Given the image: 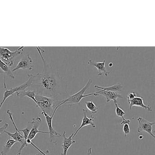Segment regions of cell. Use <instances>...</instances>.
<instances>
[{"instance_id": "cell-1", "label": "cell", "mask_w": 155, "mask_h": 155, "mask_svg": "<svg viewBox=\"0 0 155 155\" xmlns=\"http://www.w3.org/2000/svg\"><path fill=\"white\" fill-rule=\"evenodd\" d=\"M43 61L42 73L36 75L29 74L31 79L29 88L36 94L51 98L57 101L62 102L69 97L67 91V84L60 76L59 73L48 64L42 55L40 47H36Z\"/></svg>"}, {"instance_id": "cell-2", "label": "cell", "mask_w": 155, "mask_h": 155, "mask_svg": "<svg viewBox=\"0 0 155 155\" xmlns=\"http://www.w3.org/2000/svg\"><path fill=\"white\" fill-rule=\"evenodd\" d=\"M37 106L40 108L41 111L45 112L48 115H52L55 108L61 103L51 98L41 96L36 94L35 97Z\"/></svg>"}, {"instance_id": "cell-3", "label": "cell", "mask_w": 155, "mask_h": 155, "mask_svg": "<svg viewBox=\"0 0 155 155\" xmlns=\"http://www.w3.org/2000/svg\"><path fill=\"white\" fill-rule=\"evenodd\" d=\"M91 83H92V80L91 79H89L86 85L82 87L81 90L71 96H69L68 97L63 101L58 106V107H60L64 105V104L69 105L71 106L75 105H80L82 99L85 97H87L94 96V92L84 95L85 91L91 85Z\"/></svg>"}, {"instance_id": "cell-4", "label": "cell", "mask_w": 155, "mask_h": 155, "mask_svg": "<svg viewBox=\"0 0 155 155\" xmlns=\"http://www.w3.org/2000/svg\"><path fill=\"white\" fill-rule=\"evenodd\" d=\"M24 47H21L15 51H11L7 48H0V59L9 68L12 67L14 62V58L22 54Z\"/></svg>"}, {"instance_id": "cell-5", "label": "cell", "mask_w": 155, "mask_h": 155, "mask_svg": "<svg viewBox=\"0 0 155 155\" xmlns=\"http://www.w3.org/2000/svg\"><path fill=\"white\" fill-rule=\"evenodd\" d=\"M59 107L57 106L55 109H54V111L52 113V115L51 116L47 114V113H45V112L41 111V115H43L45 117V119H46V122H47V125H48V127L49 133L50 134V141L51 143H53L55 145H57V141L56 140V138L58 137H61V135L60 133L59 132H57L56 130L53 128V126H52V120H53V117L56 113V111L57 109Z\"/></svg>"}, {"instance_id": "cell-6", "label": "cell", "mask_w": 155, "mask_h": 155, "mask_svg": "<svg viewBox=\"0 0 155 155\" xmlns=\"http://www.w3.org/2000/svg\"><path fill=\"white\" fill-rule=\"evenodd\" d=\"M29 123L32 124V127L31 129L29 134L28 136V139L27 140V144H30L31 140L35 137L36 135L38 133H43V134H49V132L46 131H40L39 130V127L42 123V119L40 117H37L32 118V121H29Z\"/></svg>"}, {"instance_id": "cell-7", "label": "cell", "mask_w": 155, "mask_h": 155, "mask_svg": "<svg viewBox=\"0 0 155 155\" xmlns=\"http://www.w3.org/2000/svg\"><path fill=\"white\" fill-rule=\"evenodd\" d=\"M31 84V79L30 77L28 76V80L22 85H20L16 87L11 88L9 89H6V91H4L3 100L1 102H0V109L1 108L2 105L5 103V101L10 96H12L14 93H16L18 91L26 90L27 88H28L30 87Z\"/></svg>"}, {"instance_id": "cell-8", "label": "cell", "mask_w": 155, "mask_h": 155, "mask_svg": "<svg viewBox=\"0 0 155 155\" xmlns=\"http://www.w3.org/2000/svg\"><path fill=\"white\" fill-rule=\"evenodd\" d=\"M137 120L138 122L137 132L140 133L141 131H145L146 133L150 135L154 138H155V135L152 132L153 126L155 125V122L149 121L143 117H139Z\"/></svg>"}, {"instance_id": "cell-9", "label": "cell", "mask_w": 155, "mask_h": 155, "mask_svg": "<svg viewBox=\"0 0 155 155\" xmlns=\"http://www.w3.org/2000/svg\"><path fill=\"white\" fill-rule=\"evenodd\" d=\"M7 113L8 116L9 117L10 120L11 121L12 123L14 126L15 132L14 133H12L11 132L7 131V130H5L4 131V133L8 134L10 137L12 138V139L14 140L17 142H20L22 144L24 140V136L21 133L20 131L19 130V129H18L17 126H16V123H15L14 119H13V113H12L11 111L9 110H7Z\"/></svg>"}, {"instance_id": "cell-10", "label": "cell", "mask_w": 155, "mask_h": 155, "mask_svg": "<svg viewBox=\"0 0 155 155\" xmlns=\"http://www.w3.org/2000/svg\"><path fill=\"white\" fill-rule=\"evenodd\" d=\"M33 62L32 58L29 55H27L21 59L16 67L12 69V71L14 72L21 69L31 71L33 69Z\"/></svg>"}, {"instance_id": "cell-11", "label": "cell", "mask_w": 155, "mask_h": 155, "mask_svg": "<svg viewBox=\"0 0 155 155\" xmlns=\"http://www.w3.org/2000/svg\"><path fill=\"white\" fill-rule=\"evenodd\" d=\"M87 110L83 109V118H82L81 124L77 130L75 132H74V135L72 137V138L73 139L75 137V136L77 135L79 131L83 127L89 126L90 125V126H91L92 128L96 127V125L94 122L95 117L92 115L90 117H87Z\"/></svg>"}, {"instance_id": "cell-12", "label": "cell", "mask_w": 155, "mask_h": 155, "mask_svg": "<svg viewBox=\"0 0 155 155\" xmlns=\"http://www.w3.org/2000/svg\"><path fill=\"white\" fill-rule=\"evenodd\" d=\"M100 95L104 96L106 98L107 102H110L111 100L114 101H116L118 98L122 99L123 98L122 95L114 91H99L97 92H94L95 97H98Z\"/></svg>"}, {"instance_id": "cell-13", "label": "cell", "mask_w": 155, "mask_h": 155, "mask_svg": "<svg viewBox=\"0 0 155 155\" xmlns=\"http://www.w3.org/2000/svg\"><path fill=\"white\" fill-rule=\"evenodd\" d=\"M127 102L129 105L130 110L132 109V107L136 106V107H140L142 108L145 109L149 112H151L152 111V108L150 106H146L144 104L143 97H140L139 95L136 96L130 100L128 101Z\"/></svg>"}, {"instance_id": "cell-14", "label": "cell", "mask_w": 155, "mask_h": 155, "mask_svg": "<svg viewBox=\"0 0 155 155\" xmlns=\"http://www.w3.org/2000/svg\"><path fill=\"white\" fill-rule=\"evenodd\" d=\"M105 63V60H103L102 62H94L92 60H89L87 62L88 65H91L97 69L98 76H101L102 74H104L105 76L107 77L110 73L106 69Z\"/></svg>"}, {"instance_id": "cell-15", "label": "cell", "mask_w": 155, "mask_h": 155, "mask_svg": "<svg viewBox=\"0 0 155 155\" xmlns=\"http://www.w3.org/2000/svg\"><path fill=\"white\" fill-rule=\"evenodd\" d=\"M2 73L4 74V87L5 89H7V85H6L7 76H8L11 79H14L15 77L13 75V72L10 69L9 67L0 59V74Z\"/></svg>"}, {"instance_id": "cell-16", "label": "cell", "mask_w": 155, "mask_h": 155, "mask_svg": "<svg viewBox=\"0 0 155 155\" xmlns=\"http://www.w3.org/2000/svg\"><path fill=\"white\" fill-rule=\"evenodd\" d=\"M66 131H64L63 133V140L61 143L62 148L63 150V153H61V155H67L68 150L71 147L76 143V141L72 138L74 132L68 137H67L66 136Z\"/></svg>"}, {"instance_id": "cell-17", "label": "cell", "mask_w": 155, "mask_h": 155, "mask_svg": "<svg viewBox=\"0 0 155 155\" xmlns=\"http://www.w3.org/2000/svg\"><path fill=\"white\" fill-rule=\"evenodd\" d=\"M94 87L101 91H114V92L121 91L123 88V87L120 83H117L115 85L108 87H101L97 85H95Z\"/></svg>"}, {"instance_id": "cell-18", "label": "cell", "mask_w": 155, "mask_h": 155, "mask_svg": "<svg viewBox=\"0 0 155 155\" xmlns=\"http://www.w3.org/2000/svg\"><path fill=\"white\" fill-rule=\"evenodd\" d=\"M31 128V127H28L24 129H19V130L20 132L21 131V132H23V136H24V140L23 143L21 144V147L18 150L17 155H21V152H22L23 149H24L25 147L28 146V144H27V139H28V136L29 134Z\"/></svg>"}, {"instance_id": "cell-19", "label": "cell", "mask_w": 155, "mask_h": 155, "mask_svg": "<svg viewBox=\"0 0 155 155\" xmlns=\"http://www.w3.org/2000/svg\"><path fill=\"white\" fill-rule=\"evenodd\" d=\"M17 97L19 98L24 97H28L31 99L35 103H37V101L35 98L36 93L33 91H18L16 92Z\"/></svg>"}, {"instance_id": "cell-20", "label": "cell", "mask_w": 155, "mask_h": 155, "mask_svg": "<svg viewBox=\"0 0 155 155\" xmlns=\"http://www.w3.org/2000/svg\"><path fill=\"white\" fill-rule=\"evenodd\" d=\"M17 141L12 139H9L5 142L1 152V155H8L12 147L14 144H16Z\"/></svg>"}, {"instance_id": "cell-21", "label": "cell", "mask_w": 155, "mask_h": 155, "mask_svg": "<svg viewBox=\"0 0 155 155\" xmlns=\"http://www.w3.org/2000/svg\"><path fill=\"white\" fill-rule=\"evenodd\" d=\"M87 109L91 112L92 114H95L97 112L98 107H97L92 101H86L85 102Z\"/></svg>"}, {"instance_id": "cell-22", "label": "cell", "mask_w": 155, "mask_h": 155, "mask_svg": "<svg viewBox=\"0 0 155 155\" xmlns=\"http://www.w3.org/2000/svg\"><path fill=\"white\" fill-rule=\"evenodd\" d=\"M114 103H115V107H116V115L117 117H120L122 118V120H125V118H124V116L126 115V113L125 111L121 109L120 107L118 106V105L117 101H114Z\"/></svg>"}, {"instance_id": "cell-23", "label": "cell", "mask_w": 155, "mask_h": 155, "mask_svg": "<svg viewBox=\"0 0 155 155\" xmlns=\"http://www.w3.org/2000/svg\"><path fill=\"white\" fill-rule=\"evenodd\" d=\"M123 131L124 133V137L126 138L127 135L130 133V129L129 124H125L123 127Z\"/></svg>"}, {"instance_id": "cell-24", "label": "cell", "mask_w": 155, "mask_h": 155, "mask_svg": "<svg viewBox=\"0 0 155 155\" xmlns=\"http://www.w3.org/2000/svg\"><path fill=\"white\" fill-rule=\"evenodd\" d=\"M138 94L137 92L135 91H131V92H130L127 95V101H128L130 100L133 99V98L135 97L136 96H138Z\"/></svg>"}, {"instance_id": "cell-25", "label": "cell", "mask_w": 155, "mask_h": 155, "mask_svg": "<svg viewBox=\"0 0 155 155\" xmlns=\"http://www.w3.org/2000/svg\"><path fill=\"white\" fill-rule=\"evenodd\" d=\"M30 144H31V145H32V146H33V147H34V148H35V149H36L37 150H38V151H39L40 153H41V154H42L43 155H49V150H47L46 151H42V150H41L38 147H37V146H36V145H35V144H33V142H31Z\"/></svg>"}, {"instance_id": "cell-26", "label": "cell", "mask_w": 155, "mask_h": 155, "mask_svg": "<svg viewBox=\"0 0 155 155\" xmlns=\"http://www.w3.org/2000/svg\"><path fill=\"white\" fill-rule=\"evenodd\" d=\"M8 124L7 123H5L2 127H0V135L3 134L4 133V131L6 130L8 127Z\"/></svg>"}, {"instance_id": "cell-27", "label": "cell", "mask_w": 155, "mask_h": 155, "mask_svg": "<svg viewBox=\"0 0 155 155\" xmlns=\"http://www.w3.org/2000/svg\"><path fill=\"white\" fill-rule=\"evenodd\" d=\"M130 122V120L128 119H125V120H122V121L120 122V124H123V125L125 124H129Z\"/></svg>"}, {"instance_id": "cell-28", "label": "cell", "mask_w": 155, "mask_h": 155, "mask_svg": "<svg viewBox=\"0 0 155 155\" xmlns=\"http://www.w3.org/2000/svg\"><path fill=\"white\" fill-rule=\"evenodd\" d=\"M113 66V63H110L109 64H108V66L109 68H112Z\"/></svg>"}, {"instance_id": "cell-29", "label": "cell", "mask_w": 155, "mask_h": 155, "mask_svg": "<svg viewBox=\"0 0 155 155\" xmlns=\"http://www.w3.org/2000/svg\"><path fill=\"white\" fill-rule=\"evenodd\" d=\"M42 155V154H41V153H40V152L39 153H38V154H35V155Z\"/></svg>"}]
</instances>
